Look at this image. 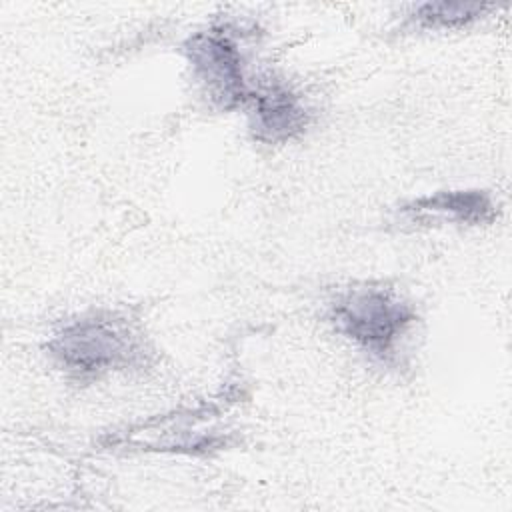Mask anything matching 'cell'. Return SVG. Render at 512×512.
<instances>
[{
	"label": "cell",
	"instance_id": "1",
	"mask_svg": "<svg viewBox=\"0 0 512 512\" xmlns=\"http://www.w3.org/2000/svg\"><path fill=\"white\" fill-rule=\"evenodd\" d=\"M54 354L74 370L96 372L130 364L138 348L122 320L92 318L66 328L54 342Z\"/></svg>",
	"mask_w": 512,
	"mask_h": 512
},
{
	"label": "cell",
	"instance_id": "2",
	"mask_svg": "<svg viewBox=\"0 0 512 512\" xmlns=\"http://www.w3.org/2000/svg\"><path fill=\"white\" fill-rule=\"evenodd\" d=\"M338 326L374 352H386L404 332L410 314L382 290H356L336 306Z\"/></svg>",
	"mask_w": 512,
	"mask_h": 512
},
{
	"label": "cell",
	"instance_id": "3",
	"mask_svg": "<svg viewBox=\"0 0 512 512\" xmlns=\"http://www.w3.org/2000/svg\"><path fill=\"white\" fill-rule=\"evenodd\" d=\"M188 50L196 72L220 98L228 100L242 94L238 56L224 38L196 36Z\"/></svg>",
	"mask_w": 512,
	"mask_h": 512
},
{
	"label": "cell",
	"instance_id": "4",
	"mask_svg": "<svg viewBox=\"0 0 512 512\" xmlns=\"http://www.w3.org/2000/svg\"><path fill=\"white\" fill-rule=\"evenodd\" d=\"M258 128L270 132V138L290 136L302 124V110L288 98V94H266L258 108Z\"/></svg>",
	"mask_w": 512,
	"mask_h": 512
},
{
	"label": "cell",
	"instance_id": "5",
	"mask_svg": "<svg viewBox=\"0 0 512 512\" xmlns=\"http://www.w3.org/2000/svg\"><path fill=\"white\" fill-rule=\"evenodd\" d=\"M486 6H478V4H426L418 18L424 20L426 24H442L448 26L452 22H466L474 16H478Z\"/></svg>",
	"mask_w": 512,
	"mask_h": 512
}]
</instances>
